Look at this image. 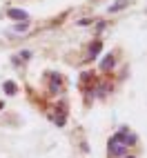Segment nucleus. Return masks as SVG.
I'll list each match as a JSON object with an SVG mask.
<instances>
[{
    "mask_svg": "<svg viewBox=\"0 0 147 158\" xmlns=\"http://www.w3.org/2000/svg\"><path fill=\"white\" fill-rule=\"evenodd\" d=\"M109 154L111 156H125V152H127V145H123V143H118V140H109Z\"/></svg>",
    "mask_w": 147,
    "mask_h": 158,
    "instance_id": "f257e3e1",
    "label": "nucleus"
},
{
    "mask_svg": "<svg viewBox=\"0 0 147 158\" xmlns=\"http://www.w3.org/2000/svg\"><path fill=\"white\" fill-rule=\"evenodd\" d=\"M9 18H11V20H18V23H25V20L29 18V14L25 11V9H9Z\"/></svg>",
    "mask_w": 147,
    "mask_h": 158,
    "instance_id": "f03ea898",
    "label": "nucleus"
},
{
    "mask_svg": "<svg viewBox=\"0 0 147 158\" xmlns=\"http://www.w3.org/2000/svg\"><path fill=\"white\" fill-rule=\"evenodd\" d=\"M111 67H114V54H107V56L100 60V69L103 71H109Z\"/></svg>",
    "mask_w": 147,
    "mask_h": 158,
    "instance_id": "7ed1b4c3",
    "label": "nucleus"
},
{
    "mask_svg": "<svg viewBox=\"0 0 147 158\" xmlns=\"http://www.w3.org/2000/svg\"><path fill=\"white\" fill-rule=\"evenodd\" d=\"M98 49H100V43H98V40H96V43H91V45H89V58L96 56V54H98Z\"/></svg>",
    "mask_w": 147,
    "mask_h": 158,
    "instance_id": "20e7f679",
    "label": "nucleus"
},
{
    "mask_svg": "<svg viewBox=\"0 0 147 158\" xmlns=\"http://www.w3.org/2000/svg\"><path fill=\"white\" fill-rule=\"evenodd\" d=\"M127 5H129V0H123V2H116V5H111V7H109V11H118V9L127 7Z\"/></svg>",
    "mask_w": 147,
    "mask_h": 158,
    "instance_id": "39448f33",
    "label": "nucleus"
},
{
    "mask_svg": "<svg viewBox=\"0 0 147 158\" xmlns=\"http://www.w3.org/2000/svg\"><path fill=\"white\" fill-rule=\"evenodd\" d=\"M5 94H16V85H14V82H5Z\"/></svg>",
    "mask_w": 147,
    "mask_h": 158,
    "instance_id": "423d86ee",
    "label": "nucleus"
},
{
    "mask_svg": "<svg viewBox=\"0 0 147 158\" xmlns=\"http://www.w3.org/2000/svg\"><path fill=\"white\" fill-rule=\"evenodd\" d=\"M20 58H25V60H27V58H31V51H29V49H23V54H20Z\"/></svg>",
    "mask_w": 147,
    "mask_h": 158,
    "instance_id": "0eeeda50",
    "label": "nucleus"
},
{
    "mask_svg": "<svg viewBox=\"0 0 147 158\" xmlns=\"http://www.w3.org/2000/svg\"><path fill=\"white\" fill-rule=\"evenodd\" d=\"M25 29H27V23H20V25L16 27V31H25Z\"/></svg>",
    "mask_w": 147,
    "mask_h": 158,
    "instance_id": "6e6552de",
    "label": "nucleus"
},
{
    "mask_svg": "<svg viewBox=\"0 0 147 158\" xmlns=\"http://www.w3.org/2000/svg\"><path fill=\"white\" fill-rule=\"evenodd\" d=\"M123 158H134V156H123Z\"/></svg>",
    "mask_w": 147,
    "mask_h": 158,
    "instance_id": "1a4fd4ad",
    "label": "nucleus"
},
{
    "mask_svg": "<svg viewBox=\"0 0 147 158\" xmlns=\"http://www.w3.org/2000/svg\"><path fill=\"white\" fill-rule=\"evenodd\" d=\"M0 109H2V102H0Z\"/></svg>",
    "mask_w": 147,
    "mask_h": 158,
    "instance_id": "9d476101",
    "label": "nucleus"
}]
</instances>
